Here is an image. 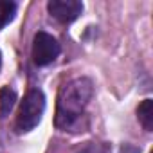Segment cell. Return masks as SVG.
<instances>
[{"instance_id":"cell-4","label":"cell","mask_w":153,"mask_h":153,"mask_svg":"<svg viewBox=\"0 0 153 153\" xmlns=\"http://www.w3.org/2000/svg\"><path fill=\"white\" fill-rule=\"evenodd\" d=\"M49 13L61 24L74 22L83 11V4L78 0H51L47 4Z\"/></svg>"},{"instance_id":"cell-6","label":"cell","mask_w":153,"mask_h":153,"mask_svg":"<svg viewBox=\"0 0 153 153\" xmlns=\"http://www.w3.org/2000/svg\"><path fill=\"white\" fill-rule=\"evenodd\" d=\"M15 103H16V92L13 88H9V87H4L0 90V115L2 117L9 115Z\"/></svg>"},{"instance_id":"cell-8","label":"cell","mask_w":153,"mask_h":153,"mask_svg":"<svg viewBox=\"0 0 153 153\" xmlns=\"http://www.w3.org/2000/svg\"><path fill=\"white\" fill-rule=\"evenodd\" d=\"M78 153H106V151H105V148L101 144H88L83 149H79Z\"/></svg>"},{"instance_id":"cell-7","label":"cell","mask_w":153,"mask_h":153,"mask_svg":"<svg viewBox=\"0 0 153 153\" xmlns=\"http://www.w3.org/2000/svg\"><path fill=\"white\" fill-rule=\"evenodd\" d=\"M16 15V4L9 0H0V29H4Z\"/></svg>"},{"instance_id":"cell-2","label":"cell","mask_w":153,"mask_h":153,"mask_svg":"<svg viewBox=\"0 0 153 153\" xmlns=\"http://www.w3.org/2000/svg\"><path fill=\"white\" fill-rule=\"evenodd\" d=\"M45 110V97L42 90H29L27 96L24 97L20 110H18V117H16V130L20 133L24 131H31L34 126H38V123L42 121Z\"/></svg>"},{"instance_id":"cell-3","label":"cell","mask_w":153,"mask_h":153,"mask_svg":"<svg viewBox=\"0 0 153 153\" xmlns=\"http://www.w3.org/2000/svg\"><path fill=\"white\" fill-rule=\"evenodd\" d=\"M58 54H59V43L56 42V38L43 31L36 33L33 42V61L38 67H43L52 63L58 58Z\"/></svg>"},{"instance_id":"cell-1","label":"cell","mask_w":153,"mask_h":153,"mask_svg":"<svg viewBox=\"0 0 153 153\" xmlns=\"http://www.w3.org/2000/svg\"><path fill=\"white\" fill-rule=\"evenodd\" d=\"M92 81L87 78H76L61 87L58 94V108H56V126L70 128L79 119L83 110L87 108L92 97Z\"/></svg>"},{"instance_id":"cell-9","label":"cell","mask_w":153,"mask_h":153,"mask_svg":"<svg viewBox=\"0 0 153 153\" xmlns=\"http://www.w3.org/2000/svg\"><path fill=\"white\" fill-rule=\"evenodd\" d=\"M121 153H140V149H137V148L131 146V144H124L123 149H121Z\"/></svg>"},{"instance_id":"cell-5","label":"cell","mask_w":153,"mask_h":153,"mask_svg":"<svg viewBox=\"0 0 153 153\" xmlns=\"http://www.w3.org/2000/svg\"><path fill=\"white\" fill-rule=\"evenodd\" d=\"M137 115H139V121L140 124L144 126V130L151 131L153 130V101L151 99H144L137 110Z\"/></svg>"},{"instance_id":"cell-10","label":"cell","mask_w":153,"mask_h":153,"mask_svg":"<svg viewBox=\"0 0 153 153\" xmlns=\"http://www.w3.org/2000/svg\"><path fill=\"white\" fill-rule=\"evenodd\" d=\"M0 67H2V54H0Z\"/></svg>"}]
</instances>
